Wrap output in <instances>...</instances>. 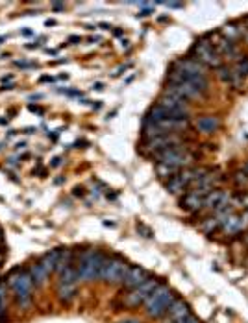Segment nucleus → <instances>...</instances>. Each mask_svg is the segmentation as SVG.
<instances>
[{
	"mask_svg": "<svg viewBox=\"0 0 248 323\" xmlns=\"http://www.w3.org/2000/svg\"><path fill=\"white\" fill-rule=\"evenodd\" d=\"M108 261V255L98 249H86L80 262H78V279L84 283H93L102 277L104 264Z\"/></svg>",
	"mask_w": 248,
	"mask_h": 323,
	"instance_id": "nucleus-1",
	"label": "nucleus"
},
{
	"mask_svg": "<svg viewBox=\"0 0 248 323\" xmlns=\"http://www.w3.org/2000/svg\"><path fill=\"white\" fill-rule=\"evenodd\" d=\"M8 286L15 296L17 305L21 308H28L33 297V281L28 269L15 268L8 277Z\"/></svg>",
	"mask_w": 248,
	"mask_h": 323,
	"instance_id": "nucleus-2",
	"label": "nucleus"
},
{
	"mask_svg": "<svg viewBox=\"0 0 248 323\" xmlns=\"http://www.w3.org/2000/svg\"><path fill=\"white\" fill-rule=\"evenodd\" d=\"M176 299V294L171 290V286L167 283H159L154 288V292L148 296V299L145 301V314L152 320L163 318L167 314V310Z\"/></svg>",
	"mask_w": 248,
	"mask_h": 323,
	"instance_id": "nucleus-3",
	"label": "nucleus"
},
{
	"mask_svg": "<svg viewBox=\"0 0 248 323\" xmlns=\"http://www.w3.org/2000/svg\"><path fill=\"white\" fill-rule=\"evenodd\" d=\"M152 159L155 161V164H167L172 168L184 170L191 168L196 157L187 150L186 144H180V146H172L163 150V152H157V154L152 155Z\"/></svg>",
	"mask_w": 248,
	"mask_h": 323,
	"instance_id": "nucleus-4",
	"label": "nucleus"
},
{
	"mask_svg": "<svg viewBox=\"0 0 248 323\" xmlns=\"http://www.w3.org/2000/svg\"><path fill=\"white\" fill-rule=\"evenodd\" d=\"M191 57H194L196 61H200L204 67H208V69H215L217 70L218 67H222L224 65V59L218 55V52L215 50V46L211 45V41L206 35H202L196 43L193 45L191 48Z\"/></svg>",
	"mask_w": 248,
	"mask_h": 323,
	"instance_id": "nucleus-5",
	"label": "nucleus"
},
{
	"mask_svg": "<svg viewBox=\"0 0 248 323\" xmlns=\"http://www.w3.org/2000/svg\"><path fill=\"white\" fill-rule=\"evenodd\" d=\"M130 268V264L124 261L123 257L119 255H113V257H108V261L104 264V269H102V281L108 283V285H121L124 283V277H126V271Z\"/></svg>",
	"mask_w": 248,
	"mask_h": 323,
	"instance_id": "nucleus-6",
	"label": "nucleus"
},
{
	"mask_svg": "<svg viewBox=\"0 0 248 323\" xmlns=\"http://www.w3.org/2000/svg\"><path fill=\"white\" fill-rule=\"evenodd\" d=\"M167 80L172 85H191L194 89H198L202 94H206V92L210 91V80H208V76H198V74H189V72H184V70L169 69Z\"/></svg>",
	"mask_w": 248,
	"mask_h": 323,
	"instance_id": "nucleus-7",
	"label": "nucleus"
},
{
	"mask_svg": "<svg viewBox=\"0 0 248 323\" xmlns=\"http://www.w3.org/2000/svg\"><path fill=\"white\" fill-rule=\"evenodd\" d=\"M155 106H159V108L167 113L169 118H187L189 120V116H191V108H189V104L186 100H182V98H176V96H169V94H161L157 102H155Z\"/></svg>",
	"mask_w": 248,
	"mask_h": 323,
	"instance_id": "nucleus-8",
	"label": "nucleus"
},
{
	"mask_svg": "<svg viewBox=\"0 0 248 323\" xmlns=\"http://www.w3.org/2000/svg\"><path fill=\"white\" fill-rule=\"evenodd\" d=\"M159 285V281L155 279V277H148L147 281L143 283V285L135 286L132 288L130 292L124 296V307L126 308H135L139 307V305H145V301L148 299V296L154 292V288Z\"/></svg>",
	"mask_w": 248,
	"mask_h": 323,
	"instance_id": "nucleus-9",
	"label": "nucleus"
},
{
	"mask_svg": "<svg viewBox=\"0 0 248 323\" xmlns=\"http://www.w3.org/2000/svg\"><path fill=\"white\" fill-rule=\"evenodd\" d=\"M180 144H184V137H180V133H169V135H161V137L143 140V154L152 157L157 152H163V150L172 146H180Z\"/></svg>",
	"mask_w": 248,
	"mask_h": 323,
	"instance_id": "nucleus-10",
	"label": "nucleus"
},
{
	"mask_svg": "<svg viewBox=\"0 0 248 323\" xmlns=\"http://www.w3.org/2000/svg\"><path fill=\"white\" fill-rule=\"evenodd\" d=\"M171 69L184 70V72H189V74H198V76H208V70H210L208 67H204L200 61H196L194 57H191V55L174 59L171 65Z\"/></svg>",
	"mask_w": 248,
	"mask_h": 323,
	"instance_id": "nucleus-11",
	"label": "nucleus"
},
{
	"mask_svg": "<svg viewBox=\"0 0 248 323\" xmlns=\"http://www.w3.org/2000/svg\"><path fill=\"white\" fill-rule=\"evenodd\" d=\"M148 271L145 268H141V266H130L128 271H126V277H124V288H128V290H132L135 286L143 285L145 281L148 279Z\"/></svg>",
	"mask_w": 248,
	"mask_h": 323,
	"instance_id": "nucleus-12",
	"label": "nucleus"
},
{
	"mask_svg": "<svg viewBox=\"0 0 248 323\" xmlns=\"http://www.w3.org/2000/svg\"><path fill=\"white\" fill-rule=\"evenodd\" d=\"M220 116L217 115H204L200 116L196 122H194V128L198 133H204V135H211L220 128Z\"/></svg>",
	"mask_w": 248,
	"mask_h": 323,
	"instance_id": "nucleus-13",
	"label": "nucleus"
},
{
	"mask_svg": "<svg viewBox=\"0 0 248 323\" xmlns=\"http://www.w3.org/2000/svg\"><path fill=\"white\" fill-rule=\"evenodd\" d=\"M217 78L222 81V83L232 85V87H241L243 81H245V78H241L239 74L233 70V67H230V65H222V67H218L217 69Z\"/></svg>",
	"mask_w": 248,
	"mask_h": 323,
	"instance_id": "nucleus-14",
	"label": "nucleus"
},
{
	"mask_svg": "<svg viewBox=\"0 0 248 323\" xmlns=\"http://www.w3.org/2000/svg\"><path fill=\"white\" fill-rule=\"evenodd\" d=\"M189 314H193V312H191V307H189L184 299L176 297L174 303H172L171 307H169V310H167L165 320H182V318H187Z\"/></svg>",
	"mask_w": 248,
	"mask_h": 323,
	"instance_id": "nucleus-15",
	"label": "nucleus"
},
{
	"mask_svg": "<svg viewBox=\"0 0 248 323\" xmlns=\"http://www.w3.org/2000/svg\"><path fill=\"white\" fill-rule=\"evenodd\" d=\"M245 24H239V23H228L224 24L220 30H218V33L222 35L224 39H228V41H232V43H237L239 39H243V33H245Z\"/></svg>",
	"mask_w": 248,
	"mask_h": 323,
	"instance_id": "nucleus-16",
	"label": "nucleus"
},
{
	"mask_svg": "<svg viewBox=\"0 0 248 323\" xmlns=\"http://www.w3.org/2000/svg\"><path fill=\"white\" fill-rule=\"evenodd\" d=\"M202 205H204V198L198 196L196 192H193V190H187L184 194V198L180 200V207L189 211V213H198L202 209Z\"/></svg>",
	"mask_w": 248,
	"mask_h": 323,
	"instance_id": "nucleus-17",
	"label": "nucleus"
},
{
	"mask_svg": "<svg viewBox=\"0 0 248 323\" xmlns=\"http://www.w3.org/2000/svg\"><path fill=\"white\" fill-rule=\"evenodd\" d=\"M60 257H62V247H58V249H52L50 253H45L43 257H41L39 264H41V268L45 269L48 275H50L52 271H56V266H58V261H60Z\"/></svg>",
	"mask_w": 248,
	"mask_h": 323,
	"instance_id": "nucleus-18",
	"label": "nucleus"
},
{
	"mask_svg": "<svg viewBox=\"0 0 248 323\" xmlns=\"http://www.w3.org/2000/svg\"><path fill=\"white\" fill-rule=\"evenodd\" d=\"M228 192H222V190H211L208 196H204V205H202V209H206V211H217V207L220 205V201L224 200V196Z\"/></svg>",
	"mask_w": 248,
	"mask_h": 323,
	"instance_id": "nucleus-19",
	"label": "nucleus"
},
{
	"mask_svg": "<svg viewBox=\"0 0 248 323\" xmlns=\"http://www.w3.org/2000/svg\"><path fill=\"white\" fill-rule=\"evenodd\" d=\"M245 227V216L243 215H230L228 218L224 220V223H222V227L220 229H224L226 233H235V231H239Z\"/></svg>",
	"mask_w": 248,
	"mask_h": 323,
	"instance_id": "nucleus-20",
	"label": "nucleus"
},
{
	"mask_svg": "<svg viewBox=\"0 0 248 323\" xmlns=\"http://www.w3.org/2000/svg\"><path fill=\"white\" fill-rule=\"evenodd\" d=\"M28 271H30L31 281H33V285L35 286H43L48 281V277H50L45 269L41 268V264H39V262H33L30 268H28Z\"/></svg>",
	"mask_w": 248,
	"mask_h": 323,
	"instance_id": "nucleus-21",
	"label": "nucleus"
},
{
	"mask_svg": "<svg viewBox=\"0 0 248 323\" xmlns=\"http://www.w3.org/2000/svg\"><path fill=\"white\" fill-rule=\"evenodd\" d=\"M76 285H58V297L65 305H69L70 301L76 297Z\"/></svg>",
	"mask_w": 248,
	"mask_h": 323,
	"instance_id": "nucleus-22",
	"label": "nucleus"
},
{
	"mask_svg": "<svg viewBox=\"0 0 248 323\" xmlns=\"http://www.w3.org/2000/svg\"><path fill=\"white\" fill-rule=\"evenodd\" d=\"M165 188H167V190H169L171 194H186L187 192L186 185L180 181L178 176H172L171 179H167V183H165Z\"/></svg>",
	"mask_w": 248,
	"mask_h": 323,
	"instance_id": "nucleus-23",
	"label": "nucleus"
},
{
	"mask_svg": "<svg viewBox=\"0 0 248 323\" xmlns=\"http://www.w3.org/2000/svg\"><path fill=\"white\" fill-rule=\"evenodd\" d=\"M6 310H8V286L4 281H0V322H4Z\"/></svg>",
	"mask_w": 248,
	"mask_h": 323,
	"instance_id": "nucleus-24",
	"label": "nucleus"
},
{
	"mask_svg": "<svg viewBox=\"0 0 248 323\" xmlns=\"http://www.w3.org/2000/svg\"><path fill=\"white\" fill-rule=\"evenodd\" d=\"M155 172L161 179H171L172 176H176L180 170L172 168V166H167V164H155Z\"/></svg>",
	"mask_w": 248,
	"mask_h": 323,
	"instance_id": "nucleus-25",
	"label": "nucleus"
},
{
	"mask_svg": "<svg viewBox=\"0 0 248 323\" xmlns=\"http://www.w3.org/2000/svg\"><path fill=\"white\" fill-rule=\"evenodd\" d=\"M233 70H235L241 78H247L248 76V55H243V59H239L237 63H233Z\"/></svg>",
	"mask_w": 248,
	"mask_h": 323,
	"instance_id": "nucleus-26",
	"label": "nucleus"
},
{
	"mask_svg": "<svg viewBox=\"0 0 248 323\" xmlns=\"http://www.w3.org/2000/svg\"><path fill=\"white\" fill-rule=\"evenodd\" d=\"M233 181H235L237 187H243V188L248 187V176L245 174V172H237V174L233 176Z\"/></svg>",
	"mask_w": 248,
	"mask_h": 323,
	"instance_id": "nucleus-27",
	"label": "nucleus"
},
{
	"mask_svg": "<svg viewBox=\"0 0 248 323\" xmlns=\"http://www.w3.org/2000/svg\"><path fill=\"white\" fill-rule=\"evenodd\" d=\"M15 65L21 67V69H33V67H37V63H24V61H17Z\"/></svg>",
	"mask_w": 248,
	"mask_h": 323,
	"instance_id": "nucleus-28",
	"label": "nucleus"
},
{
	"mask_svg": "<svg viewBox=\"0 0 248 323\" xmlns=\"http://www.w3.org/2000/svg\"><path fill=\"white\" fill-rule=\"evenodd\" d=\"M163 6H167V8H172V9H182L184 8V4H176V2H161Z\"/></svg>",
	"mask_w": 248,
	"mask_h": 323,
	"instance_id": "nucleus-29",
	"label": "nucleus"
},
{
	"mask_svg": "<svg viewBox=\"0 0 248 323\" xmlns=\"http://www.w3.org/2000/svg\"><path fill=\"white\" fill-rule=\"evenodd\" d=\"M184 323H202L200 320H198V318H196V316L194 314H189L186 318V320H184Z\"/></svg>",
	"mask_w": 248,
	"mask_h": 323,
	"instance_id": "nucleus-30",
	"label": "nucleus"
},
{
	"mask_svg": "<svg viewBox=\"0 0 248 323\" xmlns=\"http://www.w3.org/2000/svg\"><path fill=\"white\" fill-rule=\"evenodd\" d=\"M150 13H154V9H152V8H145L137 17H145V15H150Z\"/></svg>",
	"mask_w": 248,
	"mask_h": 323,
	"instance_id": "nucleus-31",
	"label": "nucleus"
},
{
	"mask_svg": "<svg viewBox=\"0 0 248 323\" xmlns=\"http://www.w3.org/2000/svg\"><path fill=\"white\" fill-rule=\"evenodd\" d=\"M117 323H141V322L135 320V318H128V320H123V322H117Z\"/></svg>",
	"mask_w": 248,
	"mask_h": 323,
	"instance_id": "nucleus-32",
	"label": "nucleus"
},
{
	"mask_svg": "<svg viewBox=\"0 0 248 323\" xmlns=\"http://www.w3.org/2000/svg\"><path fill=\"white\" fill-rule=\"evenodd\" d=\"M69 43L70 45H76V43H80V37H78V35H72V37H69Z\"/></svg>",
	"mask_w": 248,
	"mask_h": 323,
	"instance_id": "nucleus-33",
	"label": "nucleus"
},
{
	"mask_svg": "<svg viewBox=\"0 0 248 323\" xmlns=\"http://www.w3.org/2000/svg\"><path fill=\"white\" fill-rule=\"evenodd\" d=\"M52 8H54L56 11H62V9H65V4H52Z\"/></svg>",
	"mask_w": 248,
	"mask_h": 323,
	"instance_id": "nucleus-34",
	"label": "nucleus"
},
{
	"mask_svg": "<svg viewBox=\"0 0 248 323\" xmlns=\"http://www.w3.org/2000/svg\"><path fill=\"white\" fill-rule=\"evenodd\" d=\"M245 28H247V26H245ZM243 41H245V43L248 45V28L245 30V33H243Z\"/></svg>",
	"mask_w": 248,
	"mask_h": 323,
	"instance_id": "nucleus-35",
	"label": "nucleus"
},
{
	"mask_svg": "<svg viewBox=\"0 0 248 323\" xmlns=\"http://www.w3.org/2000/svg\"><path fill=\"white\" fill-rule=\"evenodd\" d=\"M30 111H33V113H43V109L35 108V106H30Z\"/></svg>",
	"mask_w": 248,
	"mask_h": 323,
	"instance_id": "nucleus-36",
	"label": "nucleus"
},
{
	"mask_svg": "<svg viewBox=\"0 0 248 323\" xmlns=\"http://www.w3.org/2000/svg\"><path fill=\"white\" fill-rule=\"evenodd\" d=\"M60 162H62V159H60V157H56L54 161H52V166H60Z\"/></svg>",
	"mask_w": 248,
	"mask_h": 323,
	"instance_id": "nucleus-37",
	"label": "nucleus"
},
{
	"mask_svg": "<svg viewBox=\"0 0 248 323\" xmlns=\"http://www.w3.org/2000/svg\"><path fill=\"white\" fill-rule=\"evenodd\" d=\"M74 190H76V192H74V194H76V196H78V194H80V196H82V194H84V188H82V187H76V188H74Z\"/></svg>",
	"mask_w": 248,
	"mask_h": 323,
	"instance_id": "nucleus-38",
	"label": "nucleus"
},
{
	"mask_svg": "<svg viewBox=\"0 0 248 323\" xmlns=\"http://www.w3.org/2000/svg\"><path fill=\"white\" fill-rule=\"evenodd\" d=\"M94 89H96V91H102V89H104V85H102V83H94Z\"/></svg>",
	"mask_w": 248,
	"mask_h": 323,
	"instance_id": "nucleus-39",
	"label": "nucleus"
},
{
	"mask_svg": "<svg viewBox=\"0 0 248 323\" xmlns=\"http://www.w3.org/2000/svg\"><path fill=\"white\" fill-rule=\"evenodd\" d=\"M6 41H8V35H0V45L6 43Z\"/></svg>",
	"mask_w": 248,
	"mask_h": 323,
	"instance_id": "nucleus-40",
	"label": "nucleus"
},
{
	"mask_svg": "<svg viewBox=\"0 0 248 323\" xmlns=\"http://www.w3.org/2000/svg\"><path fill=\"white\" fill-rule=\"evenodd\" d=\"M54 24H56L54 19H48V21H47V26H54Z\"/></svg>",
	"mask_w": 248,
	"mask_h": 323,
	"instance_id": "nucleus-41",
	"label": "nucleus"
},
{
	"mask_svg": "<svg viewBox=\"0 0 248 323\" xmlns=\"http://www.w3.org/2000/svg\"><path fill=\"white\" fill-rule=\"evenodd\" d=\"M31 33H33L31 30H23V35H26V37H28V35H31Z\"/></svg>",
	"mask_w": 248,
	"mask_h": 323,
	"instance_id": "nucleus-42",
	"label": "nucleus"
},
{
	"mask_svg": "<svg viewBox=\"0 0 248 323\" xmlns=\"http://www.w3.org/2000/svg\"><path fill=\"white\" fill-rule=\"evenodd\" d=\"M9 89H13V85H4L2 87V91H9Z\"/></svg>",
	"mask_w": 248,
	"mask_h": 323,
	"instance_id": "nucleus-43",
	"label": "nucleus"
},
{
	"mask_svg": "<svg viewBox=\"0 0 248 323\" xmlns=\"http://www.w3.org/2000/svg\"><path fill=\"white\" fill-rule=\"evenodd\" d=\"M243 172H245V174H247V176H248V161L245 162V166H243Z\"/></svg>",
	"mask_w": 248,
	"mask_h": 323,
	"instance_id": "nucleus-44",
	"label": "nucleus"
},
{
	"mask_svg": "<svg viewBox=\"0 0 248 323\" xmlns=\"http://www.w3.org/2000/svg\"><path fill=\"white\" fill-rule=\"evenodd\" d=\"M100 26H102V30H109V28H111V26H109V24H106V23L100 24Z\"/></svg>",
	"mask_w": 248,
	"mask_h": 323,
	"instance_id": "nucleus-45",
	"label": "nucleus"
},
{
	"mask_svg": "<svg viewBox=\"0 0 248 323\" xmlns=\"http://www.w3.org/2000/svg\"><path fill=\"white\" fill-rule=\"evenodd\" d=\"M245 26H247V28H248V17H247V19H245Z\"/></svg>",
	"mask_w": 248,
	"mask_h": 323,
	"instance_id": "nucleus-46",
	"label": "nucleus"
},
{
	"mask_svg": "<svg viewBox=\"0 0 248 323\" xmlns=\"http://www.w3.org/2000/svg\"><path fill=\"white\" fill-rule=\"evenodd\" d=\"M0 244H2V229H0Z\"/></svg>",
	"mask_w": 248,
	"mask_h": 323,
	"instance_id": "nucleus-47",
	"label": "nucleus"
},
{
	"mask_svg": "<svg viewBox=\"0 0 248 323\" xmlns=\"http://www.w3.org/2000/svg\"><path fill=\"white\" fill-rule=\"evenodd\" d=\"M245 240H247V242H248V233H247V237H245Z\"/></svg>",
	"mask_w": 248,
	"mask_h": 323,
	"instance_id": "nucleus-48",
	"label": "nucleus"
}]
</instances>
